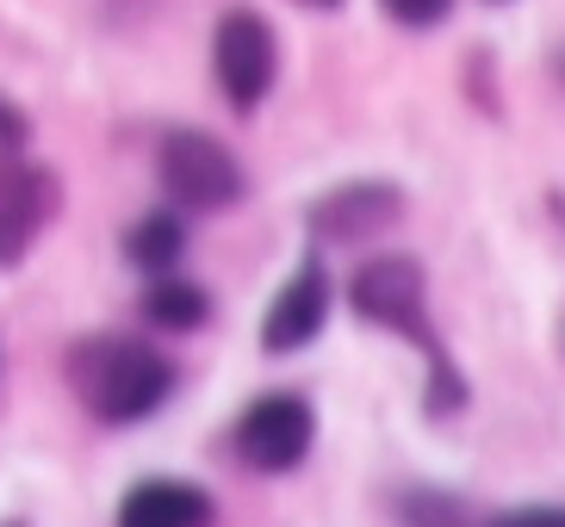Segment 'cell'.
Masks as SVG:
<instances>
[{"instance_id": "8992f818", "label": "cell", "mask_w": 565, "mask_h": 527, "mask_svg": "<svg viewBox=\"0 0 565 527\" xmlns=\"http://www.w3.org/2000/svg\"><path fill=\"white\" fill-rule=\"evenodd\" d=\"M63 212V181L56 168L25 162V155H0V267H25L38 236Z\"/></svg>"}, {"instance_id": "ba28073f", "label": "cell", "mask_w": 565, "mask_h": 527, "mask_svg": "<svg viewBox=\"0 0 565 527\" xmlns=\"http://www.w3.org/2000/svg\"><path fill=\"white\" fill-rule=\"evenodd\" d=\"M398 217H404L398 181H342L305 205V230L317 243H366V236H385Z\"/></svg>"}, {"instance_id": "5bb4252c", "label": "cell", "mask_w": 565, "mask_h": 527, "mask_svg": "<svg viewBox=\"0 0 565 527\" xmlns=\"http://www.w3.org/2000/svg\"><path fill=\"white\" fill-rule=\"evenodd\" d=\"M484 527H565V503H515V509L484 515Z\"/></svg>"}, {"instance_id": "30bf717a", "label": "cell", "mask_w": 565, "mask_h": 527, "mask_svg": "<svg viewBox=\"0 0 565 527\" xmlns=\"http://www.w3.org/2000/svg\"><path fill=\"white\" fill-rule=\"evenodd\" d=\"M143 323L156 335H200L212 323V292L186 273H150L143 286Z\"/></svg>"}, {"instance_id": "52a82bcc", "label": "cell", "mask_w": 565, "mask_h": 527, "mask_svg": "<svg viewBox=\"0 0 565 527\" xmlns=\"http://www.w3.org/2000/svg\"><path fill=\"white\" fill-rule=\"evenodd\" d=\"M330 311H335L330 267L317 261V255H305V261L280 280V292H274V304H267V316H262V354L267 361H286V354L311 347L317 335H323V323H330Z\"/></svg>"}, {"instance_id": "7a4b0ae2", "label": "cell", "mask_w": 565, "mask_h": 527, "mask_svg": "<svg viewBox=\"0 0 565 527\" xmlns=\"http://www.w3.org/2000/svg\"><path fill=\"white\" fill-rule=\"evenodd\" d=\"M63 373H68V391L94 422L106 429H131V422H150L162 410L174 385H181V366L168 361L156 342L143 335H82V342L63 354Z\"/></svg>"}, {"instance_id": "8fae6325", "label": "cell", "mask_w": 565, "mask_h": 527, "mask_svg": "<svg viewBox=\"0 0 565 527\" xmlns=\"http://www.w3.org/2000/svg\"><path fill=\"white\" fill-rule=\"evenodd\" d=\"M125 261L150 280V273H174L181 267V255H186V217L181 212H143V217H131L125 224Z\"/></svg>"}, {"instance_id": "e0dca14e", "label": "cell", "mask_w": 565, "mask_h": 527, "mask_svg": "<svg viewBox=\"0 0 565 527\" xmlns=\"http://www.w3.org/2000/svg\"><path fill=\"white\" fill-rule=\"evenodd\" d=\"M491 7H510V0H491Z\"/></svg>"}, {"instance_id": "7c38bea8", "label": "cell", "mask_w": 565, "mask_h": 527, "mask_svg": "<svg viewBox=\"0 0 565 527\" xmlns=\"http://www.w3.org/2000/svg\"><path fill=\"white\" fill-rule=\"evenodd\" d=\"M398 521L404 527H484V509L460 491H441V484H411L398 491Z\"/></svg>"}, {"instance_id": "5b68a950", "label": "cell", "mask_w": 565, "mask_h": 527, "mask_svg": "<svg viewBox=\"0 0 565 527\" xmlns=\"http://www.w3.org/2000/svg\"><path fill=\"white\" fill-rule=\"evenodd\" d=\"M212 75L231 112H255L280 82V37L255 7H231L212 32Z\"/></svg>"}, {"instance_id": "3957f363", "label": "cell", "mask_w": 565, "mask_h": 527, "mask_svg": "<svg viewBox=\"0 0 565 527\" xmlns=\"http://www.w3.org/2000/svg\"><path fill=\"white\" fill-rule=\"evenodd\" d=\"M156 181L174 198V212H231L249 193V174L231 143L212 131H168L156 149Z\"/></svg>"}, {"instance_id": "277c9868", "label": "cell", "mask_w": 565, "mask_h": 527, "mask_svg": "<svg viewBox=\"0 0 565 527\" xmlns=\"http://www.w3.org/2000/svg\"><path fill=\"white\" fill-rule=\"evenodd\" d=\"M236 460L262 472V478H286V472H299L311 460L317 447V410L311 397L299 391H262L249 410L236 416Z\"/></svg>"}, {"instance_id": "2e32d148", "label": "cell", "mask_w": 565, "mask_h": 527, "mask_svg": "<svg viewBox=\"0 0 565 527\" xmlns=\"http://www.w3.org/2000/svg\"><path fill=\"white\" fill-rule=\"evenodd\" d=\"M305 7H342V0H305Z\"/></svg>"}, {"instance_id": "4fadbf2b", "label": "cell", "mask_w": 565, "mask_h": 527, "mask_svg": "<svg viewBox=\"0 0 565 527\" xmlns=\"http://www.w3.org/2000/svg\"><path fill=\"white\" fill-rule=\"evenodd\" d=\"M385 19H398L404 32H435V25H448L454 0H380Z\"/></svg>"}, {"instance_id": "9a60e30c", "label": "cell", "mask_w": 565, "mask_h": 527, "mask_svg": "<svg viewBox=\"0 0 565 527\" xmlns=\"http://www.w3.org/2000/svg\"><path fill=\"white\" fill-rule=\"evenodd\" d=\"M25 143H32V118L13 99H0V155H25Z\"/></svg>"}, {"instance_id": "6da1fadb", "label": "cell", "mask_w": 565, "mask_h": 527, "mask_svg": "<svg viewBox=\"0 0 565 527\" xmlns=\"http://www.w3.org/2000/svg\"><path fill=\"white\" fill-rule=\"evenodd\" d=\"M342 292H349V311L361 316V323L398 335V342H411L416 354H423V366H429L423 416H429V422H448V416H460L466 404H472V385H466L460 361H454L448 335L435 330V316H429V267L416 261V255L385 248V255L354 267Z\"/></svg>"}, {"instance_id": "9c48e42d", "label": "cell", "mask_w": 565, "mask_h": 527, "mask_svg": "<svg viewBox=\"0 0 565 527\" xmlns=\"http://www.w3.org/2000/svg\"><path fill=\"white\" fill-rule=\"evenodd\" d=\"M217 503L212 491L186 478H137L118 496V527H212Z\"/></svg>"}]
</instances>
